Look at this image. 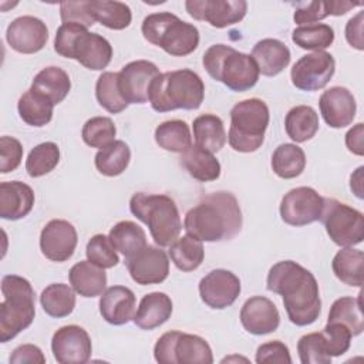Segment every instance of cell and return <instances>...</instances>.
<instances>
[{
    "label": "cell",
    "instance_id": "1",
    "mask_svg": "<svg viewBox=\"0 0 364 364\" xmlns=\"http://www.w3.org/2000/svg\"><path fill=\"white\" fill-rule=\"evenodd\" d=\"M267 290L280 294L289 320L296 326L313 324L321 311L318 283L314 274L293 260L273 264L267 274Z\"/></svg>",
    "mask_w": 364,
    "mask_h": 364
},
{
    "label": "cell",
    "instance_id": "2",
    "mask_svg": "<svg viewBox=\"0 0 364 364\" xmlns=\"http://www.w3.org/2000/svg\"><path fill=\"white\" fill-rule=\"evenodd\" d=\"M242 210L236 196L219 191L203 196L188 210L183 228L188 235L200 242H222L233 239L242 229Z\"/></svg>",
    "mask_w": 364,
    "mask_h": 364
},
{
    "label": "cell",
    "instance_id": "3",
    "mask_svg": "<svg viewBox=\"0 0 364 364\" xmlns=\"http://www.w3.org/2000/svg\"><path fill=\"white\" fill-rule=\"evenodd\" d=\"M205 84L192 70L182 68L159 74L149 87L148 101L158 112L196 109L203 102Z\"/></svg>",
    "mask_w": 364,
    "mask_h": 364
},
{
    "label": "cell",
    "instance_id": "4",
    "mask_svg": "<svg viewBox=\"0 0 364 364\" xmlns=\"http://www.w3.org/2000/svg\"><path fill=\"white\" fill-rule=\"evenodd\" d=\"M202 63L213 80L223 82L229 90L237 92L255 87L260 74L252 55L226 44L210 46L205 51Z\"/></svg>",
    "mask_w": 364,
    "mask_h": 364
},
{
    "label": "cell",
    "instance_id": "5",
    "mask_svg": "<svg viewBox=\"0 0 364 364\" xmlns=\"http://www.w3.org/2000/svg\"><path fill=\"white\" fill-rule=\"evenodd\" d=\"M54 50L94 71L105 68L112 58V47L105 37L73 23H63L57 28Z\"/></svg>",
    "mask_w": 364,
    "mask_h": 364
},
{
    "label": "cell",
    "instance_id": "6",
    "mask_svg": "<svg viewBox=\"0 0 364 364\" xmlns=\"http://www.w3.org/2000/svg\"><path fill=\"white\" fill-rule=\"evenodd\" d=\"M0 303V341L7 343L26 330L34 320L36 294L30 282L17 274L1 279Z\"/></svg>",
    "mask_w": 364,
    "mask_h": 364
},
{
    "label": "cell",
    "instance_id": "7",
    "mask_svg": "<svg viewBox=\"0 0 364 364\" xmlns=\"http://www.w3.org/2000/svg\"><path fill=\"white\" fill-rule=\"evenodd\" d=\"M129 209L136 219L149 228L158 246H169L178 239L182 229L181 216L176 203L168 195L138 192L131 198Z\"/></svg>",
    "mask_w": 364,
    "mask_h": 364
},
{
    "label": "cell",
    "instance_id": "8",
    "mask_svg": "<svg viewBox=\"0 0 364 364\" xmlns=\"http://www.w3.org/2000/svg\"><path fill=\"white\" fill-rule=\"evenodd\" d=\"M144 38L173 57H185L199 46L198 28L169 11L146 16L141 26Z\"/></svg>",
    "mask_w": 364,
    "mask_h": 364
},
{
    "label": "cell",
    "instance_id": "9",
    "mask_svg": "<svg viewBox=\"0 0 364 364\" xmlns=\"http://www.w3.org/2000/svg\"><path fill=\"white\" fill-rule=\"evenodd\" d=\"M270 119L269 107L259 98H247L230 109L229 145L237 152H255L263 141Z\"/></svg>",
    "mask_w": 364,
    "mask_h": 364
},
{
    "label": "cell",
    "instance_id": "10",
    "mask_svg": "<svg viewBox=\"0 0 364 364\" xmlns=\"http://www.w3.org/2000/svg\"><path fill=\"white\" fill-rule=\"evenodd\" d=\"M154 357L161 364H212L208 341L196 334L176 330L164 333L154 347Z\"/></svg>",
    "mask_w": 364,
    "mask_h": 364
},
{
    "label": "cell",
    "instance_id": "11",
    "mask_svg": "<svg viewBox=\"0 0 364 364\" xmlns=\"http://www.w3.org/2000/svg\"><path fill=\"white\" fill-rule=\"evenodd\" d=\"M320 220L330 239L338 246L350 247L364 239L363 213L337 199L324 198Z\"/></svg>",
    "mask_w": 364,
    "mask_h": 364
},
{
    "label": "cell",
    "instance_id": "12",
    "mask_svg": "<svg viewBox=\"0 0 364 364\" xmlns=\"http://www.w3.org/2000/svg\"><path fill=\"white\" fill-rule=\"evenodd\" d=\"M334 71V57L327 51H314L300 57L294 63L290 77L296 88L301 91H317L328 84Z\"/></svg>",
    "mask_w": 364,
    "mask_h": 364
},
{
    "label": "cell",
    "instance_id": "13",
    "mask_svg": "<svg viewBox=\"0 0 364 364\" xmlns=\"http://www.w3.org/2000/svg\"><path fill=\"white\" fill-rule=\"evenodd\" d=\"M324 198L310 186L289 191L280 202L282 220L290 226H304L320 220Z\"/></svg>",
    "mask_w": 364,
    "mask_h": 364
},
{
    "label": "cell",
    "instance_id": "14",
    "mask_svg": "<svg viewBox=\"0 0 364 364\" xmlns=\"http://www.w3.org/2000/svg\"><path fill=\"white\" fill-rule=\"evenodd\" d=\"M185 7L191 17L208 21L216 28L239 23L247 11L245 0H188Z\"/></svg>",
    "mask_w": 364,
    "mask_h": 364
},
{
    "label": "cell",
    "instance_id": "15",
    "mask_svg": "<svg viewBox=\"0 0 364 364\" xmlns=\"http://www.w3.org/2000/svg\"><path fill=\"white\" fill-rule=\"evenodd\" d=\"M158 67L148 60H136L125 64L118 73V88L128 104L148 101L149 87L159 75Z\"/></svg>",
    "mask_w": 364,
    "mask_h": 364
},
{
    "label": "cell",
    "instance_id": "16",
    "mask_svg": "<svg viewBox=\"0 0 364 364\" xmlns=\"http://www.w3.org/2000/svg\"><path fill=\"white\" fill-rule=\"evenodd\" d=\"M53 355L60 364H84L90 360L92 344L88 333L75 324L60 327L51 338Z\"/></svg>",
    "mask_w": 364,
    "mask_h": 364
},
{
    "label": "cell",
    "instance_id": "17",
    "mask_svg": "<svg viewBox=\"0 0 364 364\" xmlns=\"http://www.w3.org/2000/svg\"><path fill=\"white\" fill-rule=\"evenodd\" d=\"M199 294L210 309H226L240 294V280L230 270L215 269L199 282Z\"/></svg>",
    "mask_w": 364,
    "mask_h": 364
},
{
    "label": "cell",
    "instance_id": "18",
    "mask_svg": "<svg viewBox=\"0 0 364 364\" xmlns=\"http://www.w3.org/2000/svg\"><path fill=\"white\" fill-rule=\"evenodd\" d=\"M127 269L136 284H158L169 274L168 255L155 246L146 245L135 256L125 259Z\"/></svg>",
    "mask_w": 364,
    "mask_h": 364
},
{
    "label": "cell",
    "instance_id": "19",
    "mask_svg": "<svg viewBox=\"0 0 364 364\" xmlns=\"http://www.w3.org/2000/svg\"><path fill=\"white\" fill-rule=\"evenodd\" d=\"M9 46L21 54H34L46 46L48 28L46 23L33 16H20L14 18L6 31Z\"/></svg>",
    "mask_w": 364,
    "mask_h": 364
},
{
    "label": "cell",
    "instance_id": "20",
    "mask_svg": "<svg viewBox=\"0 0 364 364\" xmlns=\"http://www.w3.org/2000/svg\"><path fill=\"white\" fill-rule=\"evenodd\" d=\"M77 230L64 219L50 220L41 230L40 249L53 262L68 260L77 247Z\"/></svg>",
    "mask_w": 364,
    "mask_h": 364
},
{
    "label": "cell",
    "instance_id": "21",
    "mask_svg": "<svg viewBox=\"0 0 364 364\" xmlns=\"http://www.w3.org/2000/svg\"><path fill=\"white\" fill-rule=\"evenodd\" d=\"M318 107L323 119L331 128L350 125L357 111L355 98L346 87H331L326 90L318 100Z\"/></svg>",
    "mask_w": 364,
    "mask_h": 364
},
{
    "label": "cell",
    "instance_id": "22",
    "mask_svg": "<svg viewBox=\"0 0 364 364\" xmlns=\"http://www.w3.org/2000/svg\"><path fill=\"white\" fill-rule=\"evenodd\" d=\"M240 323L247 333L263 336L277 330L280 314L272 300L263 296H255L247 299L242 306Z\"/></svg>",
    "mask_w": 364,
    "mask_h": 364
},
{
    "label": "cell",
    "instance_id": "23",
    "mask_svg": "<svg viewBox=\"0 0 364 364\" xmlns=\"http://www.w3.org/2000/svg\"><path fill=\"white\" fill-rule=\"evenodd\" d=\"M135 294L125 286L108 287L100 299L102 318L114 326L129 323L135 316Z\"/></svg>",
    "mask_w": 364,
    "mask_h": 364
},
{
    "label": "cell",
    "instance_id": "24",
    "mask_svg": "<svg viewBox=\"0 0 364 364\" xmlns=\"http://www.w3.org/2000/svg\"><path fill=\"white\" fill-rule=\"evenodd\" d=\"M34 206L33 189L20 182L10 181L0 183V218L18 220L27 216Z\"/></svg>",
    "mask_w": 364,
    "mask_h": 364
},
{
    "label": "cell",
    "instance_id": "25",
    "mask_svg": "<svg viewBox=\"0 0 364 364\" xmlns=\"http://www.w3.org/2000/svg\"><path fill=\"white\" fill-rule=\"evenodd\" d=\"M289 47L277 38H263L253 46L252 58L259 73L266 77H274L282 73L290 63Z\"/></svg>",
    "mask_w": 364,
    "mask_h": 364
},
{
    "label": "cell",
    "instance_id": "26",
    "mask_svg": "<svg viewBox=\"0 0 364 364\" xmlns=\"http://www.w3.org/2000/svg\"><path fill=\"white\" fill-rule=\"evenodd\" d=\"M172 314V300L162 291H152L141 299L139 307L135 311L134 323L142 330H154L164 323Z\"/></svg>",
    "mask_w": 364,
    "mask_h": 364
},
{
    "label": "cell",
    "instance_id": "27",
    "mask_svg": "<svg viewBox=\"0 0 364 364\" xmlns=\"http://www.w3.org/2000/svg\"><path fill=\"white\" fill-rule=\"evenodd\" d=\"M70 284L82 297H97L105 291L107 274L102 267L90 260L75 263L68 273Z\"/></svg>",
    "mask_w": 364,
    "mask_h": 364
},
{
    "label": "cell",
    "instance_id": "28",
    "mask_svg": "<svg viewBox=\"0 0 364 364\" xmlns=\"http://www.w3.org/2000/svg\"><path fill=\"white\" fill-rule=\"evenodd\" d=\"M181 164L193 179L200 182L216 181L220 176L219 161L212 152L198 145H191L185 152H182Z\"/></svg>",
    "mask_w": 364,
    "mask_h": 364
},
{
    "label": "cell",
    "instance_id": "29",
    "mask_svg": "<svg viewBox=\"0 0 364 364\" xmlns=\"http://www.w3.org/2000/svg\"><path fill=\"white\" fill-rule=\"evenodd\" d=\"M195 145L215 154L226 144L223 121L215 114H202L193 119Z\"/></svg>",
    "mask_w": 364,
    "mask_h": 364
},
{
    "label": "cell",
    "instance_id": "30",
    "mask_svg": "<svg viewBox=\"0 0 364 364\" xmlns=\"http://www.w3.org/2000/svg\"><path fill=\"white\" fill-rule=\"evenodd\" d=\"M54 104L44 94L30 88L27 90L17 102L20 118L31 127H44L53 118Z\"/></svg>",
    "mask_w": 364,
    "mask_h": 364
},
{
    "label": "cell",
    "instance_id": "31",
    "mask_svg": "<svg viewBox=\"0 0 364 364\" xmlns=\"http://www.w3.org/2000/svg\"><path fill=\"white\" fill-rule=\"evenodd\" d=\"M115 250L129 259L146 246V235L144 229L132 220H121L114 225L108 235Z\"/></svg>",
    "mask_w": 364,
    "mask_h": 364
},
{
    "label": "cell",
    "instance_id": "32",
    "mask_svg": "<svg viewBox=\"0 0 364 364\" xmlns=\"http://www.w3.org/2000/svg\"><path fill=\"white\" fill-rule=\"evenodd\" d=\"M284 129L294 142H306L318 131V115L310 105H296L286 114Z\"/></svg>",
    "mask_w": 364,
    "mask_h": 364
},
{
    "label": "cell",
    "instance_id": "33",
    "mask_svg": "<svg viewBox=\"0 0 364 364\" xmlns=\"http://www.w3.org/2000/svg\"><path fill=\"white\" fill-rule=\"evenodd\" d=\"M31 88L44 94L53 101L54 105L60 104L71 90V81L68 74L55 65L43 68L33 80Z\"/></svg>",
    "mask_w": 364,
    "mask_h": 364
},
{
    "label": "cell",
    "instance_id": "34",
    "mask_svg": "<svg viewBox=\"0 0 364 364\" xmlns=\"http://www.w3.org/2000/svg\"><path fill=\"white\" fill-rule=\"evenodd\" d=\"M363 264L364 253L358 249L344 247L336 253L331 262L333 273L344 284L361 287L363 286Z\"/></svg>",
    "mask_w": 364,
    "mask_h": 364
},
{
    "label": "cell",
    "instance_id": "35",
    "mask_svg": "<svg viewBox=\"0 0 364 364\" xmlns=\"http://www.w3.org/2000/svg\"><path fill=\"white\" fill-rule=\"evenodd\" d=\"M129 159V146L124 141L115 139L95 154L94 162L100 173L105 176H118L128 168Z\"/></svg>",
    "mask_w": 364,
    "mask_h": 364
},
{
    "label": "cell",
    "instance_id": "36",
    "mask_svg": "<svg viewBox=\"0 0 364 364\" xmlns=\"http://www.w3.org/2000/svg\"><path fill=\"white\" fill-rule=\"evenodd\" d=\"M40 303L48 316L55 318L67 317L75 307L74 289L64 283L48 284L40 296Z\"/></svg>",
    "mask_w": 364,
    "mask_h": 364
},
{
    "label": "cell",
    "instance_id": "37",
    "mask_svg": "<svg viewBox=\"0 0 364 364\" xmlns=\"http://www.w3.org/2000/svg\"><path fill=\"white\" fill-rule=\"evenodd\" d=\"M155 142L165 151L182 154L192 145L191 129L185 121L171 119L161 122L155 129Z\"/></svg>",
    "mask_w": 364,
    "mask_h": 364
},
{
    "label": "cell",
    "instance_id": "38",
    "mask_svg": "<svg viewBox=\"0 0 364 364\" xmlns=\"http://www.w3.org/2000/svg\"><path fill=\"white\" fill-rule=\"evenodd\" d=\"M306 168L304 151L296 144H282L272 155V169L282 179H293Z\"/></svg>",
    "mask_w": 364,
    "mask_h": 364
},
{
    "label": "cell",
    "instance_id": "39",
    "mask_svg": "<svg viewBox=\"0 0 364 364\" xmlns=\"http://www.w3.org/2000/svg\"><path fill=\"white\" fill-rule=\"evenodd\" d=\"M169 256L179 270L192 272L202 264L205 250L199 239L185 235L169 245Z\"/></svg>",
    "mask_w": 364,
    "mask_h": 364
},
{
    "label": "cell",
    "instance_id": "40",
    "mask_svg": "<svg viewBox=\"0 0 364 364\" xmlns=\"http://www.w3.org/2000/svg\"><path fill=\"white\" fill-rule=\"evenodd\" d=\"M327 323L344 324L353 336H358L364 328V318L361 311V294L358 297H340L337 299L328 311Z\"/></svg>",
    "mask_w": 364,
    "mask_h": 364
},
{
    "label": "cell",
    "instance_id": "41",
    "mask_svg": "<svg viewBox=\"0 0 364 364\" xmlns=\"http://www.w3.org/2000/svg\"><path fill=\"white\" fill-rule=\"evenodd\" d=\"M91 11L95 21L111 30H124L131 24L132 13L128 4L111 0H91Z\"/></svg>",
    "mask_w": 364,
    "mask_h": 364
},
{
    "label": "cell",
    "instance_id": "42",
    "mask_svg": "<svg viewBox=\"0 0 364 364\" xmlns=\"http://www.w3.org/2000/svg\"><path fill=\"white\" fill-rule=\"evenodd\" d=\"M291 40L296 46L304 50L323 51L334 41V30L324 23L300 26L293 30Z\"/></svg>",
    "mask_w": 364,
    "mask_h": 364
},
{
    "label": "cell",
    "instance_id": "43",
    "mask_svg": "<svg viewBox=\"0 0 364 364\" xmlns=\"http://www.w3.org/2000/svg\"><path fill=\"white\" fill-rule=\"evenodd\" d=\"M95 97L102 108L111 114H118L128 107L118 88V73H102L95 84Z\"/></svg>",
    "mask_w": 364,
    "mask_h": 364
},
{
    "label": "cell",
    "instance_id": "44",
    "mask_svg": "<svg viewBox=\"0 0 364 364\" xmlns=\"http://www.w3.org/2000/svg\"><path fill=\"white\" fill-rule=\"evenodd\" d=\"M60 162V148L54 142H43L34 146L27 159L26 171L31 178H40L51 172Z\"/></svg>",
    "mask_w": 364,
    "mask_h": 364
},
{
    "label": "cell",
    "instance_id": "45",
    "mask_svg": "<svg viewBox=\"0 0 364 364\" xmlns=\"http://www.w3.org/2000/svg\"><path fill=\"white\" fill-rule=\"evenodd\" d=\"M117 128L108 117H92L90 118L81 131L82 141L91 148H104L105 145L115 141Z\"/></svg>",
    "mask_w": 364,
    "mask_h": 364
},
{
    "label": "cell",
    "instance_id": "46",
    "mask_svg": "<svg viewBox=\"0 0 364 364\" xmlns=\"http://www.w3.org/2000/svg\"><path fill=\"white\" fill-rule=\"evenodd\" d=\"M297 353L301 364H330L331 357L327 353L323 333H309L300 337Z\"/></svg>",
    "mask_w": 364,
    "mask_h": 364
},
{
    "label": "cell",
    "instance_id": "47",
    "mask_svg": "<svg viewBox=\"0 0 364 364\" xmlns=\"http://www.w3.org/2000/svg\"><path fill=\"white\" fill-rule=\"evenodd\" d=\"M85 255L90 262L102 269H111L119 262L114 245L105 235H94L87 243Z\"/></svg>",
    "mask_w": 364,
    "mask_h": 364
},
{
    "label": "cell",
    "instance_id": "48",
    "mask_svg": "<svg viewBox=\"0 0 364 364\" xmlns=\"http://www.w3.org/2000/svg\"><path fill=\"white\" fill-rule=\"evenodd\" d=\"M326 348L330 357H338L348 351L351 344V331L341 323H327L323 328Z\"/></svg>",
    "mask_w": 364,
    "mask_h": 364
},
{
    "label": "cell",
    "instance_id": "49",
    "mask_svg": "<svg viewBox=\"0 0 364 364\" xmlns=\"http://www.w3.org/2000/svg\"><path fill=\"white\" fill-rule=\"evenodd\" d=\"M60 16L63 23H73L85 28L91 27L95 23L94 14L91 11V0L61 1Z\"/></svg>",
    "mask_w": 364,
    "mask_h": 364
},
{
    "label": "cell",
    "instance_id": "50",
    "mask_svg": "<svg viewBox=\"0 0 364 364\" xmlns=\"http://www.w3.org/2000/svg\"><path fill=\"white\" fill-rule=\"evenodd\" d=\"M23 159V146L18 139L13 136L0 138V172H13Z\"/></svg>",
    "mask_w": 364,
    "mask_h": 364
},
{
    "label": "cell",
    "instance_id": "51",
    "mask_svg": "<svg viewBox=\"0 0 364 364\" xmlns=\"http://www.w3.org/2000/svg\"><path fill=\"white\" fill-rule=\"evenodd\" d=\"M330 16L328 1H307V3H297L296 10L293 14L296 24H314L318 20L326 18Z\"/></svg>",
    "mask_w": 364,
    "mask_h": 364
},
{
    "label": "cell",
    "instance_id": "52",
    "mask_svg": "<svg viewBox=\"0 0 364 364\" xmlns=\"http://www.w3.org/2000/svg\"><path fill=\"white\" fill-rule=\"evenodd\" d=\"M256 363L257 364H264V363L290 364L291 357H290L289 347L279 340L260 344L256 351Z\"/></svg>",
    "mask_w": 364,
    "mask_h": 364
},
{
    "label": "cell",
    "instance_id": "53",
    "mask_svg": "<svg viewBox=\"0 0 364 364\" xmlns=\"http://www.w3.org/2000/svg\"><path fill=\"white\" fill-rule=\"evenodd\" d=\"M9 361L13 363V364H24V363L44 364L46 357L37 346H34V344H21V346H18L17 348L13 350Z\"/></svg>",
    "mask_w": 364,
    "mask_h": 364
},
{
    "label": "cell",
    "instance_id": "54",
    "mask_svg": "<svg viewBox=\"0 0 364 364\" xmlns=\"http://www.w3.org/2000/svg\"><path fill=\"white\" fill-rule=\"evenodd\" d=\"M346 38L348 44L357 50H363V11L351 17L346 26Z\"/></svg>",
    "mask_w": 364,
    "mask_h": 364
},
{
    "label": "cell",
    "instance_id": "55",
    "mask_svg": "<svg viewBox=\"0 0 364 364\" xmlns=\"http://www.w3.org/2000/svg\"><path fill=\"white\" fill-rule=\"evenodd\" d=\"M364 125L363 122L355 124L347 134H346V145L350 152L361 156L364 154V145H363V135H364Z\"/></svg>",
    "mask_w": 364,
    "mask_h": 364
},
{
    "label": "cell",
    "instance_id": "56",
    "mask_svg": "<svg viewBox=\"0 0 364 364\" xmlns=\"http://www.w3.org/2000/svg\"><path fill=\"white\" fill-rule=\"evenodd\" d=\"M363 171H364V166H358L354 173H351V178H350V188L351 191L355 193L357 198L363 199Z\"/></svg>",
    "mask_w": 364,
    "mask_h": 364
}]
</instances>
